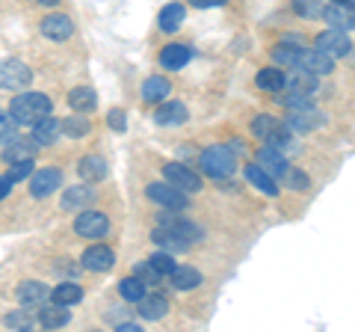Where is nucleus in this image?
<instances>
[{
	"instance_id": "nucleus-1",
	"label": "nucleus",
	"mask_w": 355,
	"mask_h": 332,
	"mask_svg": "<svg viewBox=\"0 0 355 332\" xmlns=\"http://www.w3.org/2000/svg\"><path fill=\"white\" fill-rule=\"evenodd\" d=\"M51 98L44 92H21L12 98V104H9V116H12V122L21 128V125H33L36 119L42 116H51Z\"/></svg>"
},
{
	"instance_id": "nucleus-2",
	"label": "nucleus",
	"mask_w": 355,
	"mask_h": 332,
	"mask_svg": "<svg viewBox=\"0 0 355 332\" xmlns=\"http://www.w3.org/2000/svg\"><path fill=\"white\" fill-rule=\"evenodd\" d=\"M202 172L210 175V179H231L237 172V154L231 151L228 146H210L202 151Z\"/></svg>"
},
{
	"instance_id": "nucleus-3",
	"label": "nucleus",
	"mask_w": 355,
	"mask_h": 332,
	"mask_svg": "<svg viewBox=\"0 0 355 332\" xmlns=\"http://www.w3.org/2000/svg\"><path fill=\"white\" fill-rule=\"evenodd\" d=\"M146 196L154 205L166 208V211H187V208H190V196L184 190H178V187H172L169 181H151L146 187Z\"/></svg>"
},
{
	"instance_id": "nucleus-4",
	"label": "nucleus",
	"mask_w": 355,
	"mask_h": 332,
	"mask_svg": "<svg viewBox=\"0 0 355 332\" xmlns=\"http://www.w3.org/2000/svg\"><path fill=\"white\" fill-rule=\"evenodd\" d=\"M74 235H80L86 240H104L110 235V217L92 208H83L74 217Z\"/></svg>"
},
{
	"instance_id": "nucleus-5",
	"label": "nucleus",
	"mask_w": 355,
	"mask_h": 332,
	"mask_svg": "<svg viewBox=\"0 0 355 332\" xmlns=\"http://www.w3.org/2000/svg\"><path fill=\"white\" fill-rule=\"evenodd\" d=\"M314 45L317 51H323L326 57L331 60H343V57H349L352 53V39H349V33L347 30H326V33H320V36L314 39Z\"/></svg>"
},
{
	"instance_id": "nucleus-6",
	"label": "nucleus",
	"mask_w": 355,
	"mask_h": 332,
	"mask_svg": "<svg viewBox=\"0 0 355 332\" xmlns=\"http://www.w3.org/2000/svg\"><path fill=\"white\" fill-rule=\"evenodd\" d=\"M287 131H293V134H308V131H317L320 125H323V113L314 107V104H308V107H293V110H287V116L282 119Z\"/></svg>"
},
{
	"instance_id": "nucleus-7",
	"label": "nucleus",
	"mask_w": 355,
	"mask_h": 332,
	"mask_svg": "<svg viewBox=\"0 0 355 332\" xmlns=\"http://www.w3.org/2000/svg\"><path fill=\"white\" fill-rule=\"evenodd\" d=\"M163 179L169 181L172 187H178V190H184L187 196H193V193H198L205 187L202 175L193 172L190 166H184V163H166L163 166Z\"/></svg>"
},
{
	"instance_id": "nucleus-8",
	"label": "nucleus",
	"mask_w": 355,
	"mask_h": 332,
	"mask_svg": "<svg viewBox=\"0 0 355 332\" xmlns=\"http://www.w3.org/2000/svg\"><path fill=\"white\" fill-rule=\"evenodd\" d=\"M62 187V169L57 166H44V169L30 172V196L33 199H48L51 193H57Z\"/></svg>"
},
{
	"instance_id": "nucleus-9",
	"label": "nucleus",
	"mask_w": 355,
	"mask_h": 332,
	"mask_svg": "<svg viewBox=\"0 0 355 332\" xmlns=\"http://www.w3.org/2000/svg\"><path fill=\"white\" fill-rule=\"evenodd\" d=\"M33 81V72L21 60H0V90H24Z\"/></svg>"
},
{
	"instance_id": "nucleus-10",
	"label": "nucleus",
	"mask_w": 355,
	"mask_h": 332,
	"mask_svg": "<svg viewBox=\"0 0 355 332\" xmlns=\"http://www.w3.org/2000/svg\"><path fill=\"white\" fill-rule=\"evenodd\" d=\"M113 264H116V252L110 249L107 243H92L80 256V267L92 270V273H107V270H113Z\"/></svg>"
},
{
	"instance_id": "nucleus-11",
	"label": "nucleus",
	"mask_w": 355,
	"mask_h": 332,
	"mask_svg": "<svg viewBox=\"0 0 355 332\" xmlns=\"http://www.w3.org/2000/svg\"><path fill=\"white\" fill-rule=\"evenodd\" d=\"M39 27H42V36H48L51 42H69L74 36V21H71V15H65V13L44 15Z\"/></svg>"
},
{
	"instance_id": "nucleus-12",
	"label": "nucleus",
	"mask_w": 355,
	"mask_h": 332,
	"mask_svg": "<svg viewBox=\"0 0 355 332\" xmlns=\"http://www.w3.org/2000/svg\"><path fill=\"white\" fill-rule=\"evenodd\" d=\"M157 226H163V229H169L172 235H178L184 243H198L205 238V231L198 229L196 223H190V219H184V217H178V214H160V219H157Z\"/></svg>"
},
{
	"instance_id": "nucleus-13",
	"label": "nucleus",
	"mask_w": 355,
	"mask_h": 332,
	"mask_svg": "<svg viewBox=\"0 0 355 332\" xmlns=\"http://www.w3.org/2000/svg\"><path fill=\"white\" fill-rule=\"evenodd\" d=\"M282 90L314 98V95H317V90H320V77H317V74H311V72H305V69H291V72L284 74Z\"/></svg>"
},
{
	"instance_id": "nucleus-14",
	"label": "nucleus",
	"mask_w": 355,
	"mask_h": 332,
	"mask_svg": "<svg viewBox=\"0 0 355 332\" xmlns=\"http://www.w3.org/2000/svg\"><path fill=\"white\" fill-rule=\"evenodd\" d=\"M33 142L42 149V146H53V142H60V137H62V125H60V119H53V116H42V119H36L33 122Z\"/></svg>"
},
{
	"instance_id": "nucleus-15",
	"label": "nucleus",
	"mask_w": 355,
	"mask_h": 332,
	"mask_svg": "<svg viewBox=\"0 0 355 332\" xmlns=\"http://www.w3.org/2000/svg\"><path fill=\"white\" fill-rule=\"evenodd\" d=\"M190 60H193V48L187 45V42H169V45L160 51V65L166 72H181Z\"/></svg>"
},
{
	"instance_id": "nucleus-16",
	"label": "nucleus",
	"mask_w": 355,
	"mask_h": 332,
	"mask_svg": "<svg viewBox=\"0 0 355 332\" xmlns=\"http://www.w3.org/2000/svg\"><path fill=\"white\" fill-rule=\"evenodd\" d=\"M95 202V190L92 187H86V184H74V187H65V193L60 199V205H62V211H83V208H89Z\"/></svg>"
},
{
	"instance_id": "nucleus-17",
	"label": "nucleus",
	"mask_w": 355,
	"mask_h": 332,
	"mask_svg": "<svg viewBox=\"0 0 355 332\" xmlns=\"http://www.w3.org/2000/svg\"><path fill=\"white\" fill-rule=\"evenodd\" d=\"M254 163H258L266 175H272V179H282V175L287 172V166H291L287 163V154H282L272 146H263L258 154H254Z\"/></svg>"
},
{
	"instance_id": "nucleus-18",
	"label": "nucleus",
	"mask_w": 355,
	"mask_h": 332,
	"mask_svg": "<svg viewBox=\"0 0 355 332\" xmlns=\"http://www.w3.org/2000/svg\"><path fill=\"white\" fill-rule=\"evenodd\" d=\"M51 300V288L39 282V279H27L18 285V303L27 306V308H36V306H44Z\"/></svg>"
},
{
	"instance_id": "nucleus-19",
	"label": "nucleus",
	"mask_w": 355,
	"mask_h": 332,
	"mask_svg": "<svg viewBox=\"0 0 355 332\" xmlns=\"http://www.w3.org/2000/svg\"><path fill=\"white\" fill-rule=\"evenodd\" d=\"M190 119V110L181 101H160V107L154 110V122L160 128H175V125H184Z\"/></svg>"
},
{
	"instance_id": "nucleus-20",
	"label": "nucleus",
	"mask_w": 355,
	"mask_h": 332,
	"mask_svg": "<svg viewBox=\"0 0 355 332\" xmlns=\"http://www.w3.org/2000/svg\"><path fill=\"white\" fill-rule=\"evenodd\" d=\"M139 95H142V101H146V104H160V101H166V98L172 95L169 77H163V74H151V77H146V81H142Z\"/></svg>"
},
{
	"instance_id": "nucleus-21",
	"label": "nucleus",
	"mask_w": 355,
	"mask_h": 332,
	"mask_svg": "<svg viewBox=\"0 0 355 332\" xmlns=\"http://www.w3.org/2000/svg\"><path fill=\"white\" fill-rule=\"evenodd\" d=\"M39 326L42 329H62V326H69V320H71V312H69V306H60V303H44L39 308Z\"/></svg>"
},
{
	"instance_id": "nucleus-22",
	"label": "nucleus",
	"mask_w": 355,
	"mask_h": 332,
	"mask_svg": "<svg viewBox=\"0 0 355 332\" xmlns=\"http://www.w3.org/2000/svg\"><path fill=\"white\" fill-rule=\"evenodd\" d=\"M137 312L142 320H163L169 312V300L163 294H142L137 300Z\"/></svg>"
},
{
	"instance_id": "nucleus-23",
	"label": "nucleus",
	"mask_w": 355,
	"mask_h": 332,
	"mask_svg": "<svg viewBox=\"0 0 355 332\" xmlns=\"http://www.w3.org/2000/svg\"><path fill=\"white\" fill-rule=\"evenodd\" d=\"M243 175H246V181L254 187V190H261L263 196H279V181L272 179V175H266L258 163H246V169H243Z\"/></svg>"
},
{
	"instance_id": "nucleus-24",
	"label": "nucleus",
	"mask_w": 355,
	"mask_h": 332,
	"mask_svg": "<svg viewBox=\"0 0 355 332\" xmlns=\"http://www.w3.org/2000/svg\"><path fill=\"white\" fill-rule=\"evenodd\" d=\"M77 172H80V179L86 184H98L110 175V166H107L104 158H98V154H86V158L77 163Z\"/></svg>"
},
{
	"instance_id": "nucleus-25",
	"label": "nucleus",
	"mask_w": 355,
	"mask_h": 332,
	"mask_svg": "<svg viewBox=\"0 0 355 332\" xmlns=\"http://www.w3.org/2000/svg\"><path fill=\"white\" fill-rule=\"evenodd\" d=\"M166 279H172L175 291H193V288H198L205 282V276L198 273L196 267H190V264H175V270L166 276Z\"/></svg>"
},
{
	"instance_id": "nucleus-26",
	"label": "nucleus",
	"mask_w": 355,
	"mask_h": 332,
	"mask_svg": "<svg viewBox=\"0 0 355 332\" xmlns=\"http://www.w3.org/2000/svg\"><path fill=\"white\" fill-rule=\"evenodd\" d=\"M335 30H352L355 24V15H352V3H331V6H323V15Z\"/></svg>"
},
{
	"instance_id": "nucleus-27",
	"label": "nucleus",
	"mask_w": 355,
	"mask_h": 332,
	"mask_svg": "<svg viewBox=\"0 0 355 332\" xmlns=\"http://www.w3.org/2000/svg\"><path fill=\"white\" fill-rule=\"evenodd\" d=\"M184 18H187V6L175 0V3H166V6L160 9L157 27H160L163 33H178V30H181V24H184Z\"/></svg>"
},
{
	"instance_id": "nucleus-28",
	"label": "nucleus",
	"mask_w": 355,
	"mask_h": 332,
	"mask_svg": "<svg viewBox=\"0 0 355 332\" xmlns=\"http://www.w3.org/2000/svg\"><path fill=\"white\" fill-rule=\"evenodd\" d=\"M39 154V146L33 140H24V137H15L12 142L3 146V160L6 163H15V160H24V158H36Z\"/></svg>"
},
{
	"instance_id": "nucleus-29",
	"label": "nucleus",
	"mask_w": 355,
	"mask_h": 332,
	"mask_svg": "<svg viewBox=\"0 0 355 332\" xmlns=\"http://www.w3.org/2000/svg\"><path fill=\"white\" fill-rule=\"evenodd\" d=\"M69 104H71L74 113H86L89 116L98 107V95H95V90H89V86H77V90L69 92Z\"/></svg>"
},
{
	"instance_id": "nucleus-30",
	"label": "nucleus",
	"mask_w": 355,
	"mask_h": 332,
	"mask_svg": "<svg viewBox=\"0 0 355 332\" xmlns=\"http://www.w3.org/2000/svg\"><path fill=\"white\" fill-rule=\"evenodd\" d=\"M254 83H258V90H263V92H279L284 83V69L282 65H266V69L258 72Z\"/></svg>"
},
{
	"instance_id": "nucleus-31",
	"label": "nucleus",
	"mask_w": 355,
	"mask_h": 332,
	"mask_svg": "<svg viewBox=\"0 0 355 332\" xmlns=\"http://www.w3.org/2000/svg\"><path fill=\"white\" fill-rule=\"evenodd\" d=\"M51 300L60 303V306H77V303L83 300V288L77 285V282H60L51 291Z\"/></svg>"
},
{
	"instance_id": "nucleus-32",
	"label": "nucleus",
	"mask_w": 355,
	"mask_h": 332,
	"mask_svg": "<svg viewBox=\"0 0 355 332\" xmlns=\"http://www.w3.org/2000/svg\"><path fill=\"white\" fill-rule=\"evenodd\" d=\"M151 240L157 243L160 249H166V252H187V249H190V243H184L181 238L172 235V231H169V229H163V226H154Z\"/></svg>"
},
{
	"instance_id": "nucleus-33",
	"label": "nucleus",
	"mask_w": 355,
	"mask_h": 332,
	"mask_svg": "<svg viewBox=\"0 0 355 332\" xmlns=\"http://www.w3.org/2000/svg\"><path fill=\"white\" fill-rule=\"evenodd\" d=\"M3 326L18 329V332L33 329V326H36V308H27V306L15 308V312H9V315L3 317Z\"/></svg>"
},
{
	"instance_id": "nucleus-34",
	"label": "nucleus",
	"mask_w": 355,
	"mask_h": 332,
	"mask_svg": "<svg viewBox=\"0 0 355 332\" xmlns=\"http://www.w3.org/2000/svg\"><path fill=\"white\" fill-rule=\"evenodd\" d=\"M60 125H62V134L71 137V140H80V137H86L89 131H92V122L86 119V113H74L65 122H60Z\"/></svg>"
},
{
	"instance_id": "nucleus-35",
	"label": "nucleus",
	"mask_w": 355,
	"mask_h": 332,
	"mask_svg": "<svg viewBox=\"0 0 355 332\" xmlns=\"http://www.w3.org/2000/svg\"><path fill=\"white\" fill-rule=\"evenodd\" d=\"M142 294H146V282H142L139 276H125V279L119 282V297L125 303H137Z\"/></svg>"
},
{
	"instance_id": "nucleus-36",
	"label": "nucleus",
	"mask_w": 355,
	"mask_h": 332,
	"mask_svg": "<svg viewBox=\"0 0 355 332\" xmlns=\"http://www.w3.org/2000/svg\"><path fill=\"white\" fill-rule=\"evenodd\" d=\"M148 264H151V267L154 270H157L160 276H169L172 270H175V258H172V252H166V249H157V252H151V256H148Z\"/></svg>"
},
{
	"instance_id": "nucleus-37",
	"label": "nucleus",
	"mask_w": 355,
	"mask_h": 332,
	"mask_svg": "<svg viewBox=\"0 0 355 332\" xmlns=\"http://www.w3.org/2000/svg\"><path fill=\"white\" fill-rule=\"evenodd\" d=\"M293 13L299 18H320L323 15V0H293Z\"/></svg>"
},
{
	"instance_id": "nucleus-38",
	"label": "nucleus",
	"mask_w": 355,
	"mask_h": 332,
	"mask_svg": "<svg viewBox=\"0 0 355 332\" xmlns=\"http://www.w3.org/2000/svg\"><path fill=\"white\" fill-rule=\"evenodd\" d=\"M282 119H275V116H270V113H261V116H254V122H252V134L258 137V140H266L272 134V128L279 125Z\"/></svg>"
},
{
	"instance_id": "nucleus-39",
	"label": "nucleus",
	"mask_w": 355,
	"mask_h": 332,
	"mask_svg": "<svg viewBox=\"0 0 355 332\" xmlns=\"http://www.w3.org/2000/svg\"><path fill=\"white\" fill-rule=\"evenodd\" d=\"M36 169V158H24V160H15L12 166H9V179H12V184H18V181H24V179H30V172Z\"/></svg>"
},
{
	"instance_id": "nucleus-40",
	"label": "nucleus",
	"mask_w": 355,
	"mask_h": 332,
	"mask_svg": "<svg viewBox=\"0 0 355 332\" xmlns=\"http://www.w3.org/2000/svg\"><path fill=\"white\" fill-rule=\"evenodd\" d=\"M15 137H18V125L12 122V116L0 110V146H6V142H12Z\"/></svg>"
},
{
	"instance_id": "nucleus-41",
	"label": "nucleus",
	"mask_w": 355,
	"mask_h": 332,
	"mask_svg": "<svg viewBox=\"0 0 355 332\" xmlns=\"http://www.w3.org/2000/svg\"><path fill=\"white\" fill-rule=\"evenodd\" d=\"M284 179H287V184H291V190H299V193H305L308 187H311V179H308L302 169H291V166H287Z\"/></svg>"
},
{
	"instance_id": "nucleus-42",
	"label": "nucleus",
	"mask_w": 355,
	"mask_h": 332,
	"mask_svg": "<svg viewBox=\"0 0 355 332\" xmlns=\"http://www.w3.org/2000/svg\"><path fill=\"white\" fill-rule=\"evenodd\" d=\"M133 276H139V279L146 282V285H157V282L163 279V276H160L157 270H154L148 261H146V264H137V270H133Z\"/></svg>"
},
{
	"instance_id": "nucleus-43",
	"label": "nucleus",
	"mask_w": 355,
	"mask_h": 332,
	"mask_svg": "<svg viewBox=\"0 0 355 332\" xmlns=\"http://www.w3.org/2000/svg\"><path fill=\"white\" fill-rule=\"evenodd\" d=\"M107 125L110 128H113V131H119V134H121V131H125L128 128V119H125V110H110V113H107Z\"/></svg>"
},
{
	"instance_id": "nucleus-44",
	"label": "nucleus",
	"mask_w": 355,
	"mask_h": 332,
	"mask_svg": "<svg viewBox=\"0 0 355 332\" xmlns=\"http://www.w3.org/2000/svg\"><path fill=\"white\" fill-rule=\"evenodd\" d=\"M282 45L302 48V45H305V36H302V33H284V36H282Z\"/></svg>"
},
{
	"instance_id": "nucleus-45",
	"label": "nucleus",
	"mask_w": 355,
	"mask_h": 332,
	"mask_svg": "<svg viewBox=\"0 0 355 332\" xmlns=\"http://www.w3.org/2000/svg\"><path fill=\"white\" fill-rule=\"evenodd\" d=\"M196 9H214V6H228V0H187Z\"/></svg>"
},
{
	"instance_id": "nucleus-46",
	"label": "nucleus",
	"mask_w": 355,
	"mask_h": 332,
	"mask_svg": "<svg viewBox=\"0 0 355 332\" xmlns=\"http://www.w3.org/2000/svg\"><path fill=\"white\" fill-rule=\"evenodd\" d=\"M9 193H12V179H9V175H0V202H3Z\"/></svg>"
},
{
	"instance_id": "nucleus-47",
	"label": "nucleus",
	"mask_w": 355,
	"mask_h": 332,
	"mask_svg": "<svg viewBox=\"0 0 355 332\" xmlns=\"http://www.w3.org/2000/svg\"><path fill=\"white\" fill-rule=\"evenodd\" d=\"M116 332H142V329H139V324H119Z\"/></svg>"
},
{
	"instance_id": "nucleus-48",
	"label": "nucleus",
	"mask_w": 355,
	"mask_h": 332,
	"mask_svg": "<svg viewBox=\"0 0 355 332\" xmlns=\"http://www.w3.org/2000/svg\"><path fill=\"white\" fill-rule=\"evenodd\" d=\"M36 3H42V6H60V0H36Z\"/></svg>"
},
{
	"instance_id": "nucleus-49",
	"label": "nucleus",
	"mask_w": 355,
	"mask_h": 332,
	"mask_svg": "<svg viewBox=\"0 0 355 332\" xmlns=\"http://www.w3.org/2000/svg\"><path fill=\"white\" fill-rule=\"evenodd\" d=\"M331 3H352V0H331Z\"/></svg>"
}]
</instances>
